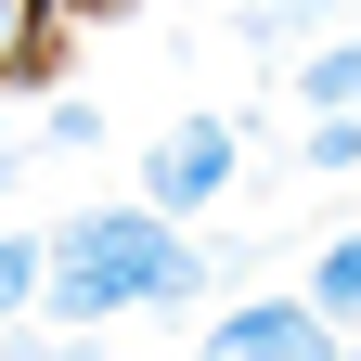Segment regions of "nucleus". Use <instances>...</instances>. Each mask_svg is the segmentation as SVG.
Returning a JSON list of instances; mask_svg holds the SVG:
<instances>
[{"instance_id":"nucleus-1","label":"nucleus","mask_w":361,"mask_h":361,"mask_svg":"<svg viewBox=\"0 0 361 361\" xmlns=\"http://www.w3.org/2000/svg\"><path fill=\"white\" fill-rule=\"evenodd\" d=\"M219 284H233L219 245H180L168 207L116 194V207H78L52 233V297H39V310H52L65 336H104V323H129V310H194Z\"/></svg>"},{"instance_id":"nucleus-2","label":"nucleus","mask_w":361,"mask_h":361,"mask_svg":"<svg viewBox=\"0 0 361 361\" xmlns=\"http://www.w3.org/2000/svg\"><path fill=\"white\" fill-rule=\"evenodd\" d=\"M245 180V129L233 116H168L155 129V155H142V207H168V219H194V207H219Z\"/></svg>"},{"instance_id":"nucleus-3","label":"nucleus","mask_w":361,"mask_h":361,"mask_svg":"<svg viewBox=\"0 0 361 361\" xmlns=\"http://www.w3.org/2000/svg\"><path fill=\"white\" fill-rule=\"evenodd\" d=\"M194 361H336V310L323 297H219V323H207V348Z\"/></svg>"},{"instance_id":"nucleus-4","label":"nucleus","mask_w":361,"mask_h":361,"mask_svg":"<svg viewBox=\"0 0 361 361\" xmlns=\"http://www.w3.org/2000/svg\"><path fill=\"white\" fill-rule=\"evenodd\" d=\"M297 104H310V116L361 104V39H310V52H297Z\"/></svg>"},{"instance_id":"nucleus-5","label":"nucleus","mask_w":361,"mask_h":361,"mask_svg":"<svg viewBox=\"0 0 361 361\" xmlns=\"http://www.w3.org/2000/svg\"><path fill=\"white\" fill-rule=\"evenodd\" d=\"M39 297H52V233H0V323H26Z\"/></svg>"},{"instance_id":"nucleus-6","label":"nucleus","mask_w":361,"mask_h":361,"mask_svg":"<svg viewBox=\"0 0 361 361\" xmlns=\"http://www.w3.org/2000/svg\"><path fill=\"white\" fill-rule=\"evenodd\" d=\"M52 65V0H0V78H39Z\"/></svg>"},{"instance_id":"nucleus-7","label":"nucleus","mask_w":361,"mask_h":361,"mask_svg":"<svg viewBox=\"0 0 361 361\" xmlns=\"http://www.w3.org/2000/svg\"><path fill=\"white\" fill-rule=\"evenodd\" d=\"M310 180H348L361 168V104H336V116H310V155H297Z\"/></svg>"},{"instance_id":"nucleus-8","label":"nucleus","mask_w":361,"mask_h":361,"mask_svg":"<svg viewBox=\"0 0 361 361\" xmlns=\"http://www.w3.org/2000/svg\"><path fill=\"white\" fill-rule=\"evenodd\" d=\"M310 297H323L336 323H361V233H336L323 258H310Z\"/></svg>"},{"instance_id":"nucleus-9","label":"nucleus","mask_w":361,"mask_h":361,"mask_svg":"<svg viewBox=\"0 0 361 361\" xmlns=\"http://www.w3.org/2000/svg\"><path fill=\"white\" fill-rule=\"evenodd\" d=\"M39 142H52V155H90V142H104V104H90V90H52V104H39Z\"/></svg>"},{"instance_id":"nucleus-10","label":"nucleus","mask_w":361,"mask_h":361,"mask_svg":"<svg viewBox=\"0 0 361 361\" xmlns=\"http://www.w3.org/2000/svg\"><path fill=\"white\" fill-rule=\"evenodd\" d=\"M0 361H39V348H26V336H13V323H0Z\"/></svg>"},{"instance_id":"nucleus-11","label":"nucleus","mask_w":361,"mask_h":361,"mask_svg":"<svg viewBox=\"0 0 361 361\" xmlns=\"http://www.w3.org/2000/svg\"><path fill=\"white\" fill-rule=\"evenodd\" d=\"M39 361H104V348H39Z\"/></svg>"},{"instance_id":"nucleus-12","label":"nucleus","mask_w":361,"mask_h":361,"mask_svg":"<svg viewBox=\"0 0 361 361\" xmlns=\"http://www.w3.org/2000/svg\"><path fill=\"white\" fill-rule=\"evenodd\" d=\"M0 90H13V78H0ZM0 142H13V104H0Z\"/></svg>"},{"instance_id":"nucleus-13","label":"nucleus","mask_w":361,"mask_h":361,"mask_svg":"<svg viewBox=\"0 0 361 361\" xmlns=\"http://www.w3.org/2000/svg\"><path fill=\"white\" fill-rule=\"evenodd\" d=\"M336 361H361V348H336Z\"/></svg>"}]
</instances>
